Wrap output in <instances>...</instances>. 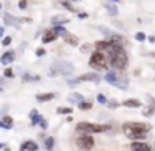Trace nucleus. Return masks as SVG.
<instances>
[{"instance_id": "72a5a7b5", "label": "nucleus", "mask_w": 155, "mask_h": 151, "mask_svg": "<svg viewBox=\"0 0 155 151\" xmlns=\"http://www.w3.org/2000/svg\"><path fill=\"white\" fill-rule=\"evenodd\" d=\"M35 53H37V57H42V55H45V50H44V48H37Z\"/></svg>"}, {"instance_id": "f3484780", "label": "nucleus", "mask_w": 155, "mask_h": 151, "mask_svg": "<svg viewBox=\"0 0 155 151\" xmlns=\"http://www.w3.org/2000/svg\"><path fill=\"white\" fill-rule=\"evenodd\" d=\"M124 105H125L127 108H140V106H142L140 100H135V98H130V100H125V101H124Z\"/></svg>"}, {"instance_id": "412c9836", "label": "nucleus", "mask_w": 155, "mask_h": 151, "mask_svg": "<svg viewBox=\"0 0 155 151\" xmlns=\"http://www.w3.org/2000/svg\"><path fill=\"white\" fill-rule=\"evenodd\" d=\"M44 146H45V149H48V151H52V149H54V146H55V140H54V138H47V140H45V144H44Z\"/></svg>"}, {"instance_id": "b1692460", "label": "nucleus", "mask_w": 155, "mask_h": 151, "mask_svg": "<svg viewBox=\"0 0 155 151\" xmlns=\"http://www.w3.org/2000/svg\"><path fill=\"white\" fill-rule=\"evenodd\" d=\"M78 108H80V110H90L92 108V103L90 101H80V103H78Z\"/></svg>"}, {"instance_id": "f704fd0d", "label": "nucleus", "mask_w": 155, "mask_h": 151, "mask_svg": "<svg viewBox=\"0 0 155 151\" xmlns=\"http://www.w3.org/2000/svg\"><path fill=\"white\" fill-rule=\"evenodd\" d=\"M64 7H67V8H68V10H72V12H74V10H75V8H74V7H72V5H70V4H67V2H65V0H64Z\"/></svg>"}, {"instance_id": "6ab92c4d", "label": "nucleus", "mask_w": 155, "mask_h": 151, "mask_svg": "<svg viewBox=\"0 0 155 151\" xmlns=\"http://www.w3.org/2000/svg\"><path fill=\"white\" fill-rule=\"evenodd\" d=\"M95 48L97 50H110V42H97L95 43Z\"/></svg>"}, {"instance_id": "39448f33", "label": "nucleus", "mask_w": 155, "mask_h": 151, "mask_svg": "<svg viewBox=\"0 0 155 151\" xmlns=\"http://www.w3.org/2000/svg\"><path fill=\"white\" fill-rule=\"evenodd\" d=\"M90 67L95 70H107V63H105V57L100 52H95L90 57Z\"/></svg>"}, {"instance_id": "473e14b6", "label": "nucleus", "mask_w": 155, "mask_h": 151, "mask_svg": "<svg viewBox=\"0 0 155 151\" xmlns=\"http://www.w3.org/2000/svg\"><path fill=\"white\" fill-rule=\"evenodd\" d=\"M18 7H20V8H27V0H20V2H18Z\"/></svg>"}, {"instance_id": "7ed1b4c3", "label": "nucleus", "mask_w": 155, "mask_h": 151, "mask_svg": "<svg viewBox=\"0 0 155 151\" xmlns=\"http://www.w3.org/2000/svg\"><path fill=\"white\" fill-rule=\"evenodd\" d=\"M110 130L108 124H95V123H87V121H82L77 124V131L84 134H90V133H104V131Z\"/></svg>"}, {"instance_id": "c756f323", "label": "nucleus", "mask_w": 155, "mask_h": 151, "mask_svg": "<svg viewBox=\"0 0 155 151\" xmlns=\"http://www.w3.org/2000/svg\"><path fill=\"white\" fill-rule=\"evenodd\" d=\"M90 48H92V45H82V47H80V52H82V53H88V52H90Z\"/></svg>"}, {"instance_id": "f03ea898", "label": "nucleus", "mask_w": 155, "mask_h": 151, "mask_svg": "<svg viewBox=\"0 0 155 151\" xmlns=\"http://www.w3.org/2000/svg\"><path fill=\"white\" fill-rule=\"evenodd\" d=\"M108 55H110V65L117 70H124L127 68V53H125L122 43H114L110 42V50H108Z\"/></svg>"}, {"instance_id": "6e6552de", "label": "nucleus", "mask_w": 155, "mask_h": 151, "mask_svg": "<svg viewBox=\"0 0 155 151\" xmlns=\"http://www.w3.org/2000/svg\"><path fill=\"white\" fill-rule=\"evenodd\" d=\"M14 58H15L14 50H8V52H5V53L0 57V63L2 65H10V63H14Z\"/></svg>"}, {"instance_id": "c9c22d12", "label": "nucleus", "mask_w": 155, "mask_h": 151, "mask_svg": "<svg viewBox=\"0 0 155 151\" xmlns=\"http://www.w3.org/2000/svg\"><path fill=\"white\" fill-rule=\"evenodd\" d=\"M40 124H42V128H44V130L47 128V121H45V120H40Z\"/></svg>"}, {"instance_id": "423d86ee", "label": "nucleus", "mask_w": 155, "mask_h": 151, "mask_svg": "<svg viewBox=\"0 0 155 151\" xmlns=\"http://www.w3.org/2000/svg\"><path fill=\"white\" fill-rule=\"evenodd\" d=\"M77 146L80 148L82 151H90L92 148L95 146V141L90 134H84V136H80L77 140Z\"/></svg>"}, {"instance_id": "4468645a", "label": "nucleus", "mask_w": 155, "mask_h": 151, "mask_svg": "<svg viewBox=\"0 0 155 151\" xmlns=\"http://www.w3.org/2000/svg\"><path fill=\"white\" fill-rule=\"evenodd\" d=\"M62 37H64V40L67 42V43H70V45H78L77 37H74V35L68 33V32H64V33H62Z\"/></svg>"}, {"instance_id": "20e7f679", "label": "nucleus", "mask_w": 155, "mask_h": 151, "mask_svg": "<svg viewBox=\"0 0 155 151\" xmlns=\"http://www.w3.org/2000/svg\"><path fill=\"white\" fill-rule=\"evenodd\" d=\"M105 80H107L110 85L117 87V88H127V87H128V80H127V78L117 75L115 71H107V75H105Z\"/></svg>"}, {"instance_id": "e433bc0d", "label": "nucleus", "mask_w": 155, "mask_h": 151, "mask_svg": "<svg viewBox=\"0 0 155 151\" xmlns=\"http://www.w3.org/2000/svg\"><path fill=\"white\" fill-rule=\"evenodd\" d=\"M2 81H4V80H2V78H0V83H2Z\"/></svg>"}, {"instance_id": "a19ab883", "label": "nucleus", "mask_w": 155, "mask_h": 151, "mask_svg": "<svg viewBox=\"0 0 155 151\" xmlns=\"http://www.w3.org/2000/svg\"><path fill=\"white\" fill-rule=\"evenodd\" d=\"M153 57H155V53H153Z\"/></svg>"}, {"instance_id": "f257e3e1", "label": "nucleus", "mask_w": 155, "mask_h": 151, "mask_svg": "<svg viewBox=\"0 0 155 151\" xmlns=\"http://www.w3.org/2000/svg\"><path fill=\"white\" fill-rule=\"evenodd\" d=\"M124 133L127 134V138L137 141V140H143L147 136V133L150 131V124L147 123H138V121H128L124 123Z\"/></svg>"}, {"instance_id": "2f4dec72", "label": "nucleus", "mask_w": 155, "mask_h": 151, "mask_svg": "<svg viewBox=\"0 0 155 151\" xmlns=\"http://www.w3.org/2000/svg\"><path fill=\"white\" fill-rule=\"evenodd\" d=\"M10 42H12V37H5L4 40H2V45H4V47H7V45H10Z\"/></svg>"}, {"instance_id": "ea45409f", "label": "nucleus", "mask_w": 155, "mask_h": 151, "mask_svg": "<svg viewBox=\"0 0 155 151\" xmlns=\"http://www.w3.org/2000/svg\"><path fill=\"white\" fill-rule=\"evenodd\" d=\"M74 2H77V0H74Z\"/></svg>"}, {"instance_id": "1a4fd4ad", "label": "nucleus", "mask_w": 155, "mask_h": 151, "mask_svg": "<svg viewBox=\"0 0 155 151\" xmlns=\"http://www.w3.org/2000/svg\"><path fill=\"white\" fill-rule=\"evenodd\" d=\"M102 78H100V75L98 73H85V75H82L80 78H78V81H94V83H98Z\"/></svg>"}, {"instance_id": "ddd939ff", "label": "nucleus", "mask_w": 155, "mask_h": 151, "mask_svg": "<svg viewBox=\"0 0 155 151\" xmlns=\"http://www.w3.org/2000/svg\"><path fill=\"white\" fill-rule=\"evenodd\" d=\"M57 32L55 30H48V32H45V35H44V38H42V40H44V43H50V42H54L55 38H57Z\"/></svg>"}, {"instance_id": "a878e982", "label": "nucleus", "mask_w": 155, "mask_h": 151, "mask_svg": "<svg viewBox=\"0 0 155 151\" xmlns=\"http://www.w3.org/2000/svg\"><path fill=\"white\" fill-rule=\"evenodd\" d=\"M38 77H34V75H24V81H37Z\"/></svg>"}, {"instance_id": "c85d7f7f", "label": "nucleus", "mask_w": 155, "mask_h": 151, "mask_svg": "<svg viewBox=\"0 0 155 151\" xmlns=\"http://www.w3.org/2000/svg\"><path fill=\"white\" fill-rule=\"evenodd\" d=\"M145 38H147V35H145V33H142V32H138V33L135 35V40H138V42H143Z\"/></svg>"}, {"instance_id": "a211bd4d", "label": "nucleus", "mask_w": 155, "mask_h": 151, "mask_svg": "<svg viewBox=\"0 0 155 151\" xmlns=\"http://www.w3.org/2000/svg\"><path fill=\"white\" fill-rule=\"evenodd\" d=\"M68 101L70 103H80V101H84V96L78 93H72V95H68Z\"/></svg>"}, {"instance_id": "cd10ccee", "label": "nucleus", "mask_w": 155, "mask_h": 151, "mask_svg": "<svg viewBox=\"0 0 155 151\" xmlns=\"http://www.w3.org/2000/svg\"><path fill=\"white\" fill-rule=\"evenodd\" d=\"M4 77H5V78H12V77H14V70H12V68H5Z\"/></svg>"}, {"instance_id": "58836bf2", "label": "nucleus", "mask_w": 155, "mask_h": 151, "mask_svg": "<svg viewBox=\"0 0 155 151\" xmlns=\"http://www.w3.org/2000/svg\"><path fill=\"white\" fill-rule=\"evenodd\" d=\"M0 10H2V4H0Z\"/></svg>"}, {"instance_id": "aec40b11", "label": "nucleus", "mask_w": 155, "mask_h": 151, "mask_svg": "<svg viewBox=\"0 0 155 151\" xmlns=\"http://www.w3.org/2000/svg\"><path fill=\"white\" fill-rule=\"evenodd\" d=\"M30 120H32V124L40 123V120H42V118L38 116V111H37V110H32V111H30Z\"/></svg>"}, {"instance_id": "f8f14e48", "label": "nucleus", "mask_w": 155, "mask_h": 151, "mask_svg": "<svg viewBox=\"0 0 155 151\" xmlns=\"http://www.w3.org/2000/svg\"><path fill=\"white\" fill-rule=\"evenodd\" d=\"M37 149H38V144L34 143V141H25L20 146V151H37Z\"/></svg>"}, {"instance_id": "7c9ffc66", "label": "nucleus", "mask_w": 155, "mask_h": 151, "mask_svg": "<svg viewBox=\"0 0 155 151\" xmlns=\"http://www.w3.org/2000/svg\"><path fill=\"white\" fill-rule=\"evenodd\" d=\"M5 20H7V24H8V25H14L15 22H17V18H12L10 15H7V14H5Z\"/></svg>"}, {"instance_id": "9b49d317", "label": "nucleus", "mask_w": 155, "mask_h": 151, "mask_svg": "<svg viewBox=\"0 0 155 151\" xmlns=\"http://www.w3.org/2000/svg\"><path fill=\"white\" fill-rule=\"evenodd\" d=\"M14 126V118L12 116H4L0 120V128H4V130H10Z\"/></svg>"}, {"instance_id": "4be33fe9", "label": "nucleus", "mask_w": 155, "mask_h": 151, "mask_svg": "<svg viewBox=\"0 0 155 151\" xmlns=\"http://www.w3.org/2000/svg\"><path fill=\"white\" fill-rule=\"evenodd\" d=\"M105 7H107V10H108V14H110V15H117V14H118V8L115 7V5L105 4Z\"/></svg>"}, {"instance_id": "9d476101", "label": "nucleus", "mask_w": 155, "mask_h": 151, "mask_svg": "<svg viewBox=\"0 0 155 151\" xmlns=\"http://www.w3.org/2000/svg\"><path fill=\"white\" fill-rule=\"evenodd\" d=\"M132 151H152V149H150V146H148L147 143L137 140L135 143H132Z\"/></svg>"}, {"instance_id": "2eb2a0df", "label": "nucleus", "mask_w": 155, "mask_h": 151, "mask_svg": "<svg viewBox=\"0 0 155 151\" xmlns=\"http://www.w3.org/2000/svg\"><path fill=\"white\" fill-rule=\"evenodd\" d=\"M35 98H37V101L44 103V101H50V100H54L55 95H54V93H38Z\"/></svg>"}, {"instance_id": "5701e85b", "label": "nucleus", "mask_w": 155, "mask_h": 151, "mask_svg": "<svg viewBox=\"0 0 155 151\" xmlns=\"http://www.w3.org/2000/svg\"><path fill=\"white\" fill-rule=\"evenodd\" d=\"M57 113L58 115H70L72 113V108L70 106H62V108H58V110H57Z\"/></svg>"}, {"instance_id": "dca6fc26", "label": "nucleus", "mask_w": 155, "mask_h": 151, "mask_svg": "<svg viewBox=\"0 0 155 151\" xmlns=\"http://www.w3.org/2000/svg\"><path fill=\"white\" fill-rule=\"evenodd\" d=\"M52 24L57 27V25H64V24H68V18L64 17V15H55V17H52Z\"/></svg>"}, {"instance_id": "0eeeda50", "label": "nucleus", "mask_w": 155, "mask_h": 151, "mask_svg": "<svg viewBox=\"0 0 155 151\" xmlns=\"http://www.w3.org/2000/svg\"><path fill=\"white\" fill-rule=\"evenodd\" d=\"M74 65H70V63H57L54 68H52V73H62V75H72L74 73Z\"/></svg>"}, {"instance_id": "393cba45", "label": "nucleus", "mask_w": 155, "mask_h": 151, "mask_svg": "<svg viewBox=\"0 0 155 151\" xmlns=\"http://www.w3.org/2000/svg\"><path fill=\"white\" fill-rule=\"evenodd\" d=\"M97 101H98L100 105H107V98H105L102 93H98V95H97Z\"/></svg>"}, {"instance_id": "4c0bfd02", "label": "nucleus", "mask_w": 155, "mask_h": 151, "mask_svg": "<svg viewBox=\"0 0 155 151\" xmlns=\"http://www.w3.org/2000/svg\"><path fill=\"white\" fill-rule=\"evenodd\" d=\"M112 2H118V0H112Z\"/></svg>"}, {"instance_id": "bb28decb", "label": "nucleus", "mask_w": 155, "mask_h": 151, "mask_svg": "<svg viewBox=\"0 0 155 151\" xmlns=\"http://www.w3.org/2000/svg\"><path fill=\"white\" fill-rule=\"evenodd\" d=\"M118 105H120V103H118L117 100H108V101H107V106H108V108H117Z\"/></svg>"}]
</instances>
